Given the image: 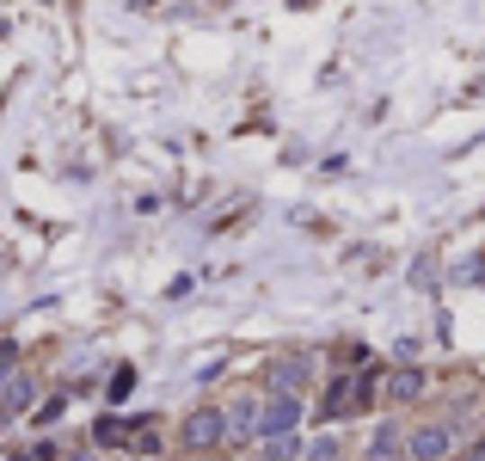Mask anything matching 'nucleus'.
<instances>
[{
  "label": "nucleus",
  "mask_w": 485,
  "mask_h": 461,
  "mask_svg": "<svg viewBox=\"0 0 485 461\" xmlns=\"http://www.w3.org/2000/svg\"><path fill=\"white\" fill-rule=\"evenodd\" d=\"M406 456L412 461H449L454 456V430L449 425H424L406 437Z\"/></svg>",
  "instance_id": "obj_1"
},
{
  "label": "nucleus",
  "mask_w": 485,
  "mask_h": 461,
  "mask_svg": "<svg viewBox=\"0 0 485 461\" xmlns=\"http://www.w3.org/2000/svg\"><path fill=\"white\" fill-rule=\"evenodd\" d=\"M295 419H301V400H295V393H277V400L265 406V437H289Z\"/></svg>",
  "instance_id": "obj_2"
},
{
  "label": "nucleus",
  "mask_w": 485,
  "mask_h": 461,
  "mask_svg": "<svg viewBox=\"0 0 485 461\" xmlns=\"http://www.w3.org/2000/svg\"><path fill=\"white\" fill-rule=\"evenodd\" d=\"M221 430H228V419H221V412H191L184 443H191V449H209V443H221Z\"/></svg>",
  "instance_id": "obj_3"
},
{
  "label": "nucleus",
  "mask_w": 485,
  "mask_h": 461,
  "mask_svg": "<svg viewBox=\"0 0 485 461\" xmlns=\"http://www.w3.org/2000/svg\"><path fill=\"white\" fill-rule=\"evenodd\" d=\"M308 357H289V363H271V388L277 393H295V388H308Z\"/></svg>",
  "instance_id": "obj_4"
},
{
  "label": "nucleus",
  "mask_w": 485,
  "mask_h": 461,
  "mask_svg": "<svg viewBox=\"0 0 485 461\" xmlns=\"http://www.w3.org/2000/svg\"><path fill=\"white\" fill-rule=\"evenodd\" d=\"M369 461H400V430H393V425L375 430V443H369Z\"/></svg>",
  "instance_id": "obj_5"
},
{
  "label": "nucleus",
  "mask_w": 485,
  "mask_h": 461,
  "mask_svg": "<svg viewBox=\"0 0 485 461\" xmlns=\"http://www.w3.org/2000/svg\"><path fill=\"white\" fill-rule=\"evenodd\" d=\"M418 388H424V382H418L412 369H400V375H393V382H387V393H393V400H412Z\"/></svg>",
  "instance_id": "obj_6"
},
{
  "label": "nucleus",
  "mask_w": 485,
  "mask_h": 461,
  "mask_svg": "<svg viewBox=\"0 0 485 461\" xmlns=\"http://www.w3.org/2000/svg\"><path fill=\"white\" fill-rule=\"evenodd\" d=\"M25 400H31V382H25V375H19V382H13V388L0 393V406H6V412H19V406H25Z\"/></svg>",
  "instance_id": "obj_7"
},
{
  "label": "nucleus",
  "mask_w": 485,
  "mask_h": 461,
  "mask_svg": "<svg viewBox=\"0 0 485 461\" xmlns=\"http://www.w3.org/2000/svg\"><path fill=\"white\" fill-rule=\"evenodd\" d=\"M0 369H6V351H0Z\"/></svg>",
  "instance_id": "obj_8"
},
{
  "label": "nucleus",
  "mask_w": 485,
  "mask_h": 461,
  "mask_svg": "<svg viewBox=\"0 0 485 461\" xmlns=\"http://www.w3.org/2000/svg\"><path fill=\"white\" fill-rule=\"evenodd\" d=\"M74 461H93V456H74Z\"/></svg>",
  "instance_id": "obj_9"
}]
</instances>
